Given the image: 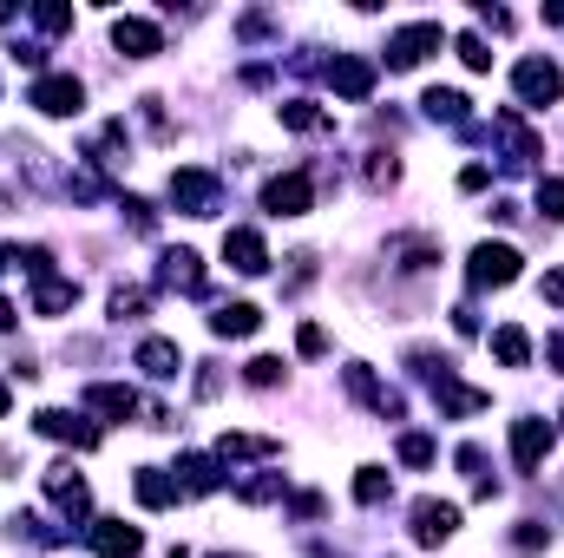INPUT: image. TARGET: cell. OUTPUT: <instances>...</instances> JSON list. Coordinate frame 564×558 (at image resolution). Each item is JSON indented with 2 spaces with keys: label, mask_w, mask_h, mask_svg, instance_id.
<instances>
[{
  "label": "cell",
  "mask_w": 564,
  "mask_h": 558,
  "mask_svg": "<svg viewBox=\"0 0 564 558\" xmlns=\"http://www.w3.org/2000/svg\"><path fill=\"white\" fill-rule=\"evenodd\" d=\"M197 395L210 401V395H224V375H217V362H204V375H197Z\"/></svg>",
  "instance_id": "8d00e7d4"
},
{
  "label": "cell",
  "mask_w": 564,
  "mask_h": 558,
  "mask_svg": "<svg viewBox=\"0 0 564 558\" xmlns=\"http://www.w3.org/2000/svg\"><path fill=\"white\" fill-rule=\"evenodd\" d=\"M552 362H558V368H564V329H558V335H552Z\"/></svg>",
  "instance_id": "ab89813d"
},
{
  "label": "cell",
  "mask_w": 564,
  "mask_h": 558,
  "mask_svg": "<svg viewBox=\"0 0 564 558\" xmlns=\"http://www.w3.org/2000/svg\"><path fill=\"white\" fill-rule=\"evenodd\" d=\"M282 375H289V368H282V355H257V362L243 368V382H250V388H276Z\"/></svg>",
  "instance_id": "f546056e"
},
{
  "label": "cell",
  "mask_w": 564,
  "mask_h": 558,
  "mask_svg": "<svg viewBox=\"0 0 564 558\" xmlns=\"http://www.w3.org/2000/svg\"><path fill=\"white\" fill-rule=\"evenodd\" d=\"M492 355H499L506 368H525V362H532V335H525L519 322H506V329H492Z\"/></svg>",
  "instance_id": "d4e9b609"
},
{
  "label": "cell",
  "mask_w": 564,
  "mask_h": 558,
  "mask_svg": "<svg viewBox=\"0 0 564 558\" xmlns=\"http://www.w3.org/2000/svg\"><path fill=\"white\" fill-rule=\"evenodd\" d=\"M512 93H519V106H532V112L558 106V93H564L558 60H552V53H525V60L512 66Z\"/></svg>",
  "instance_id": "7a4b0ae2"
},
{
  "label": "cell",
  "mask_w": 564,
  "mask_h": 558,
  "mask_svg": "<svg viewBox=\"0 0 564 558\" xmlns=\"http://www.w3.org/2000/svg\"><path fill=\"white\" fill-rule=\"evenodd\" d=\"M237 500H243V506H263V500H282V473H263V480H243V486H237Z\"/></svg>",
  "instance_id": "4dcf8cb0"
},
{
  "label": "cell",
  "mask_w": 564,
  "mask_h": 558,
  "mask_svg": "<svg viewBox=\"0 0 564 558\" xmlns=\"http://www.w3.org/2000/svg\"><path fill=\"white\" fill-rule=\"evenodd\" d=\"M466 282H473V289H506V282H519V250H512V244H473Z\"/></svg>",
  "instance_id": "8992f818"
},
{
  "label": "cell",
  "mask_w": 564,
  "mask_h": 558,
  "mask_svg": "<svg viewBox=\"0 0 564 558\" xmlns=\"http://www.w3.org/2000/svg\"><path fill=\"white\" fill-rule=\"evenodd\" d=\"M453 46H459V60H466V73H492V46H486L479 33H459Z\"/></svg>",
  "instance_id": "f1b7e54d"
},
{
  "label": "cell",
  "mask_w": 564,
  "mask_h": 558,
  "mask_svg": "<svg viewBox=\"0 0 564 558\" xmlns=\"http://www.w3.org/2000/svg\"><path fill=\"white\" fill-rule=\"evenodd\" d=\"M144 309H151V296H144L139 282H119L112 289V322H139Z\"/></svg>",
  "instance_id": "4316f807"
},
{
  "label": "cell",
  "mask_w": 564,
  "mask_h": 558,
  "mask_svg": "<svg viewBox=\"0 0 564 558\" xmlns=\"http://www.w3.org/2000/svg\"><path fill=\"white\" fill-rule=\"evenodd\" d=\"M40 480H46V493H53V506H59L66 519H79V513L93 506V486H86V473H79L73 460H53Z\"/></svg>",
  "instance_id": "52a82bcc"
},
{
  "label": "cell",
  "mask_w": 564,
  "mask_h": 558,
  "mask_svg": "<svg viewBox=\"0 0 564 558\" xmlns=\"http://www.w3.org/2000/svg\"><path fill=\"white\" fill-rule=\"evenodd\" d=\"M408 533H414V546H446V539L459 533V506H453V500H421Z\"/></svg>",
  "instance_id": "30bf717a"
},
{
  "label": "cell",
  "mask_w": 564,
  "mask_h": 558,
  "mask_svg": "<svg viewBox=\"0 0 564 558\" xmlns=\"http://www.w3.org/2000/svg\"><path fill=\"white\" fill-rule=\"evenodd\" d=\"M224 264H230L237 277H263V270H270V244H263V230H250V224L224 230Z\"/></svg>",
  "instance_id": "ba28073f"
},
{
  "label": "cell",
  "mask_w": 564,
  "mask_h": 558,
  "mask_svg": "<svg viewBox=\"0 0 564 558\" xmlns=\"http://www.w3.org/2000/svg\"><path fill=\"white\" fill-rule=\"evenodd\" d=\"M270 453H282V440H270V433H224L217 440V460H270Z\"/></svg>",
  "instance_id": "cb8c5ba5"
},
{
  "label": "cell",
  "mask_w": 564,
  "mask_h": 558,
  "mask_svg": "<svg viewBox=\"0 0 564 558\" xmlns=\"http://www.w3.org/2000/svg\"><path fill=\"white\" fill-rule=\"evenodd\" d=\"M0 270H7V264H0Z\"/></svg>",
  "instance_id": "ee69618b"
},
{
  "label": "cell",
  "mask_w": 564,
  "mask_h": 558,
  "mask_svg": "<svg viewBox=\"0 0 564 558\" xmlns=\"http://www.w3.org/2000/svg\"><path fill=\"white\" fill-rule=\"evenodd\" d=\"M86 546H93L99 558H139L144 533L139 526H126V519H93V526H86Z\"/></svg>",
  "instance_id": "5bb4252c"
},
{
  "label": "cell",
  "mask_w": 564,
  "mask_h": 558,
  "mask_svg": "<svg viewBox=\"0 0 564 558\" xmlns=\"http://www.w3.org/2000/svg\"><path fill=\"white\" fill-rule=\"evenodd\" d=\"M440 46H446V26H440V20H414V26L388 33V53H381V60H388L394 73H408V66H421L426 53H440Z\"/></svg>",
  "instance_id": "277c9868"
},
{
  "label": "cell",
  "mask_w": 564,
  "mask_h": 558,
  "mask_svg": "<svg viewBox=\"0 0 564 558\" xmlns=\"http://www.w3.org/2000/svg\"><path fill=\"white\" fill-rule=\"evenodd\" d=\"M112 46H119L126 60H158V53H164V33H158V20L126 13V20H112Z\"/></svg>",
  "instance_id": "9a60e30c"
},
{
  "label": "cell",
  "mask_w": 564,
  "mask_h": 558,
  "mask_svg": "<svg viewBox=\"0 0 564 558\" xmlns=\"http://www.w3.org/2000/svg\"><path fill=\"white\" fill-rule=\"evenodd\" d=\"M132 493H139V506H151V513H164V506L184 500V486H177L164 466H139V473H132Z\"/></svg>",
  "instance_id": "ffe728a7"
},
{
  "label": "cell",
  "mask_w": 564,
  "mask_h": 558,
  "mask_svg": "<svg viewBox=\"0 0 564 558\" xmlns=\"http://www.w3.org/2000/svg\"><path fill=\"white\" fill-rule=\"evenodd\" d=\"M388 493H394V480H388V466H361V473H355V500H361V506H381Z\"/></svg>",
  "instance_id": "484cf974"
},
{
  "label": "cell",
  "mask_w": 564,
  "mask_h": 558,
  "mask_svg": "<svg viewBox=\"0 0 564 558\" xmlns=\"http://www.w3.org/2000/svg\"><path fill=\"white\" fill-rule=\"evenodd\" d=\"M539 296H545V302H558V309H564V270H545V282H539Z\"/></svg>",
  "instance_id": "74e56055"
},
{
  "label": "cell",
  "mask_w": 564,
  "mask_h": 558,
  "mask_svg": "<svg viewBox=\"0 0 564 558\" xmlns=\"http://www.w3.org/2000/svg\"><path fill=\"white\" fill-rule=\"evenodd\" d=\"M375 73H381V66H375L368 53H335V60H328V86H335L341 99H368V93H375Z\"/></svg>",
  "instance_id": "9c48e42d"
},
{
  "label": "cell",
  "mask_w": 564,
  "mask_h": 558,
  "mask_svg": "<svg viewBox=\"0 0 564 558\" xmlns=\"http://www.w3.org/2000/svg\"><path fill=\"white\" fill-rule=\"evenodd\" d=\"M13 322H20V315H13V302H0V329H13Z\"/></svg>",
  "instance_id": "f35d334b"
},
{
  "label": "cell",
  "mask_w": 564,
  "mask_h": 558,
  "mask_svg": "<svg viewBox=\"0 0 564 558\" xmlns=\"http://www.w3.org/2000/svg\"><path fill=\"white\" fill-rule=\"evenodd\" d=\"M539 211H545L552 224H564V178H545V184H539Z\"/></svg>",
  "instance_id": "d6a6232c"
},
{
  "label": "cell",
  "mask_w": 564,
  "mask_h": 558,
  "mask_svg": "<svg viewBox=\"0 0 564 558\" xmlns=\"http://www.w3.org/2000/svg\"><path fill=\"white\" fill-rule=\"evenodd\" d=\"M7 408H13V395H7V382H0V415H7Z\"/></svg>",
  "instance_id": "b9f144b4"
},
{
  "label": "cell",
  "mask_w": 564,
  "mask_h": 558,
  "mask_svg": "<svg viewBox=\"0 0 564 558\" xmlns=\"http://www.w3.org/2000/svg\"><path fill=\"white\" fill-rule=\"evenodd\" d=\"M401 460L408 466H433V440L426 433H401Z\"/></svg>",
  "instance_id": "836d02e7"
},
{
  "label": "cell",
  "mask_w": 564,
  "mask_h": 558,
  "mask_svg": "<svg viewBox=\"0 0 564 558\" xmlns=\"http://www.w3.org/2000/svg\"><path fill=\"white\" fill-rule=\"evenodd\" d=\"M73 302H79L73 277H33V315H66Z\"/></svg>",
  "instance_id": "7402d4cb"
},
{
  "label": "cell",
  "mask_w": 564,
  "mask_h": 558,
  "mask_svg": "<svg viewBox=\"0 0 564 558\" xmlns=\"http://www.w3.org/2000/svg\"><path fill=\"white\" fill-rule=\"evenodd\" d=\"M33 26H46V33H66V26H73V7H33Z\"/></svg>",
  "instance_id": "e575fe53"
},
{
  "label": "cell",
  "mask_w": 564,
  "mask_h": 558,
  "mask_svg": "<svg viewBox=\"0 0 564 558\" xmlns=\"http://www.w3.org/2000/svg\"><path fill=\"white\" fill-rule=\"evenodd\" d=\"M341 382H348V395H355L361 408H375L381 420H401V408H408V401H401L394 388H381V382H375V375H368L361 362H348V368H341Z\"/></svg>",
  "instance_id": "4fadbf2b"
},
{
  "label": "cell",
  "mask_w": 564,
  "mask_h": 558,
  "mask_svg": "<svg viewBox=\"0 0 564 558\" xmlns=\"http://www.w3.org/2000/svg\"><path fill=\"white\" fill-rule=\"evenodd\" d=\"M295 348H302V355H322V348H328V335H322L315 322H302V335H295Z\"/></svg>",
  "instance_id": "d590c367"
},
{
  "label": "cell",
  "mask_w": 564,
  "mask_h": 558,
  "mask_svg": "<svg viewBox=\"0 0 564 558\" xmlns=\"http://www.w3.org/2000/svg\"><path fill=\"white\" fill-rule=\"evenodd\" d=\"M139 368L151 375V382H177V375H184V348H177L171 335H144L139 342Z\"/></svg>",
  "instance_id": "e0dca14e"
},
{
  "label": "cell",
  "mask_w": 564,
  "mask_h": 558,
  "mask_svg": "<svg viewBox=\"0 0 564 558\" xmlns=\"http://www.w3.org/2000/svg\"><path fill=\"white\" fill-rule=\"evenodd\" d=\"M421 112L433 119V126H473V99H466V93H453V86H426Z\"/></svg>",
  "instance_id": "d6986e66"
},
{
  "label": "cell",
  "mask_w": 564,
  "mask_h": 558,
  "mask_svg": "<svg viewBox=\"0 0 564 558\" xmlns=\"http://www.w3.org/2000/svg\"><path fill=\"white\" fill-rule=\"evenodd\" d=\"M177 486H184V493H217V486H224V460L184 453V460H177Z\"/></svg>",
  "instance_id": "44dd1931"
},
{
  "label": "cell",
  "mask_w": 564,
  "mask_h": 558,
  "mask_svg": "<svg viewBox=\"0 0 564 558\" xmlns=\"http://www.w3.org/2000/svg\"><path fill=\"white\" fill-rule=\"evenodd\" d=\"M210 558H250V552H210Z\"/></svg>",
  "instance_id": "7bdbcfd3"
},
{
  "label": "cell",
  "mask_w": 564,
  "mask_h": 558,
  "mask_svg": "<svg viewBox=\"0 0 564 558\" xmlns=\"http://www.w3.org/2000/svg\"><path fill=\"white\" fill-rule=\"evenodd\" d=\"M33 427H40L46 440L79 447V453H93V447H99V427H93L86 415H66V408H40V415H33Z\"/></svg>",
  "instance_id": "7c38bea8"
},
{
  "label": "cell",
  "mask_w": 564,
  "mask_h": 558,
  "mask_svg": "<svg viewBox=\"0 0 564 558\" xmlns=\"http://www.w3.org/2000/svg\"><path fill=\"white\" fill-rule=\"evenodd\" d=\"M545 26H564V7H545Z\"/></svg>",
  "instance_id": "60d3db41"
},
{
  "label": "cell",
  "mask_w": 564,
  "mask_h": 558,
  "mask_svg": "<svg viewBox=\"0 0 564 558\" xmlns=\"http://www.w3.org/2000/svg\"><path fill=\"white\" fill-rule=\"evenodd\" d=\"M93 415H106V420H132L139 415V395L126 388V382H86V395H79Z\"/></svg>",
  "instance_id": "ac0fdd59"
},
{
  "label": "cell",
  "mask_w": 564,
  "mask_h": 558,
  "mask_svg": "<svg viewBox=\"0 0 564 558\" xmlns=\"http://www.w3.org/2000/svg\"><path fill=\"white\" fill-rule=\"evenodd\" d=\"M545 453H552V420H539V415L512 420V466L519 473H539Z\"/></svg>",
  "instance_id": "8fae6325"
},
{
  "label": "cell",
  "mask_w": 564,
  "mask_h": 558,
  "mask_svg": "<svg viewBox=\"0 0 564 558\" xmlns=\"http://www.w3.org/2000/svg\"><path fill=\"white\" fill-rule=\"evenodd\" d=\"M210 329H217V335H230V342H243V335H257V329H263V309H257V302H224V309L210 315Z\"/></svg>",
  "instance_id": "603a6c76"
},
{
  "label": "cell",
  "mask_w": 564,
  "mask_h": 558,
  "mask_svg": "<svg viewBox=\"0 0 564 558\" xmlns=\"http://www.w3.org/2000/svg\"><path fill=\"white\" fill-rule=\"evenodd\" d=\"M263 211L270 217H308L315 211V171H282L263 184Z\"/></svg>",
  "instance_id": "5b68a950"
},
{
  "label": "cell",
  "mask_w": 564,
  "mask_h": 558,
  "mask_svg": "<svg viewBox=\"0 0 564 558\" xmlns=\"http://www.w3.org/2000/svg\"><path fill=\"white\" fill-rule=\"evenodd\" d=\"M401 178V164H394V151H368V191H388Z\"/></svg>",
  "instance_id": "1f68e13d"
},
{
  "label": "cell",
  "mask_w": 564,
  "mask_h": 558,
  "mask_svg": "<svg viewBox=\"0 0 564 558\" xmlns=\"http://www.w3.org/2000/svg\"><path fill=\"white\" fill-rule=\"evenodd\" d=\"M26 106H40L46 119H79L86 112V86L73 73H40L33 93H26Z\"/></svg>",
  "instance_id": "3957f363"
},
{
  "label": "cell",
  "mask_w": 564,
  "mask_h": 558,
  "mask_svg": "<svg viewBox=\"0 0 564 558\" xmlns=\"http://www.w3.org/2000/svg\"><path fill=\"white\" fill-rule=\"evenodd\" d=\"M282 126H289V132H322L328 112H315L308 99H289V106H282Z\"/></svg>",
  "instance_id": "83f0119b"
},
{
  "label": "cell",
  "mask_w": 564,
  "mask_h": 558,
  "mask_svg": "<svg viewBox=\"0 0 564 558\" xmlns=\"http://www.w3.org/2000/svg\"><path fill=\"white\" fill-rule=\"evenodd\" d=\"M158 282L177 296H204V257L197 250H164L158 257Z\"/></svg>",
  "instance_id": "2e32d148"
},
{
  "label": "cell",
  "mask_w": 564,
  "mask_h": 558,
  "mask_svg": "<svg viewBox=\"0 0 564 558\" xmlns=\"http://www.w3.org/2000/svg\"><path fill=\"white\" fill-rule=\"evenodd\" d=\"M171 204H177L184 217H217V211H224V178L204 171V164H177V171H171Z\"/></svg>",
  "instance_id": "6da1fadb"
}]
</instances>
